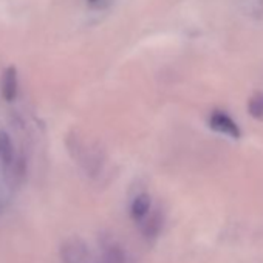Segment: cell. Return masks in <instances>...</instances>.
<instances>
[{"mask_svg":"<svg viewBox=\"0 0 263 263\" xmlns=\"http://www.w3.org/2000/svg\"><path fill=\"white\" fill-rule=\"evenodd\" d=\"M101 260L102 263H132L127 251L111 237L101 240Z\"/></svg>","mask_w":263,"mask_h":263,"instance_id":"cell-2","label":"cell"},{"mask_svg":"<svg viewBox=\"0 0 263 263\" xmlns=\"http://www.w3.org/2000/svg\"><path fill=\"white\" fill-rule=\"evenodd\" d=\"M211 125H212V128H215L218 132H223V134L231 135V137L237 138L240 135V132H238L235 122L228 115H224L223 111H215L211 116Z\"/></svg>","mask_w":263,"mask_h":263,"instance_id":"cell-4","label":"cell"},{"mask_svg":"<svg viewBox=\"0 0 263 263\" xmlns=\"http://www.w3.org/2000/svg\"><path fill=\"white\" fill-rule=\"evenodd\" d=\"M240 10L251 19H263V0H240Z\"/></svg>","mask_w":263,"mask_h":263,"instance_id":"cell-5","label":"cell"},{"mask_svg":"<svg viewBox=\"0 0 263 263\" xmlns=\"http://www.w3.org/2000/svg\"><path fill=\"white\" fill-rule=\"evenodd\" d=\"M4 208H5V201L0 198V214H2V211H4Z\"/></svg>","mask_w":263,"mask_h":263,"instance_id":"cell-8","label":"cell"},{"mask_svg":"<svg viewBox=\"0 0 263 263\" xmlns=\"http://www.w3.org/2000/svg\"><path fill=\"white\" fill-rule=\"evenodd\" d=\"M115 0H85V4L93 11H104L113 5Z\"/></svg>","mask_w":263,"mask_h":263,"instance_id":"cell-7","label":"cell"},{"mask_svg":"<svg viewBox=\"0 0 263 263\" xmlns=\"http://www.w3.org/2000/svg\"><path fill=\"white\" fill-rule=\"evenodd\" d=\"M19 91V79L16 67H8L2 76V96L7 102H13L17 98Z\"/></svg>","mask_w":263,"mask_h":263,"instance_id":"cell-3","label":"cell"},{"mask_svg":"<svg viewBox=\"0 0 263 263\" xmlns=\"http://www.w3.org/2000/svg\"><path fill=\"white\" fill-rule=\"evenodd\" d=\"M249 111L254 118H263V95H257L251 99Z\"/></svg>","mask_w":263,"mask_h":263,"instance_id":"cell-6","label":"cell"},{"mask_svg":"<svg viewBox=\"0 0 263 263\" xmlns=\"http://www.w3.org/2000/svg\"><path fill=\"white\" fill-rule=\"evenodd\" d=\"M0 169L5 174H11L13 180L21 177V169H17L14 157V146L5 130H0Z\"/></svg>","mask_w":263,"mask_h":263,"instance_id":"cell-1","label":"cell"}]
</instances>
